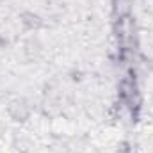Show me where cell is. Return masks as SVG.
Returning <instances> with one entry per match:
<instances>
[{
  "label": "cell",
  "mask_w": 153,
  "mask_h": 153,
  "mask_svg": "<svg viewBox=\"0 0 153 153\" xmlns=\"http://www.w3.org/2000/svg\"><path fill=\"white\" fill-rule=\"evenodd\" d=\"M130 5H132V0H114V13L116 16H126L130 14Z\"/></svg>",
  "instance_id": "obj_4"
},
{
  "label": "cell",
  "mask_w": 153,
  "mask_h": 153,
  "mask_svg": "<svg viewBox=\"0 0 153 153\" xmlns=\"http://www.w3.org/2000/svg\"><path fill=\"white\" fill-rule=\"evenodd\" d=\"M114 32H116L117 41H119V46L130 50V45H132L134 36H135V23H134V18H132L130 14L116 18Z\"/></svg>",
  "instance_id": "obj_1"
},
{
  "label": "cell",
  "mask_w": 153,
  "mask_h": 153,
  "mask_svg": "<svg viewBox=\"0 0 153 153\" xmlns=\"http://www.w3.org/2000/svg\"><path fill=\"white\" fill-rule=\"evenodd\" d=\"M7 114H9L11 119H14V121H25L30 116V109H29V105H27L25 100H14V102L9 103Z\"/></svg>",
  "instance_id": "obj_2"
},
{
  "label": "cell",
  "mask_w": 153,
  "mask_h": 153,
  "mask_svg": "<svg viewBox=\"0 0 153 153\" xmlns=\"http://www.w3.org/2000/svg\"><path fill=\"white\" fill-rule=\"evenodd\" d=\"M20 22H22V25H23L27 30H39V29L45 25L43 18H41L39 14H36V13H32V11L22 13V14H20Z\"/></svg>",
  "instance_id": "obj_3"
},
{
  "label": "cell",
  "mask_w": 153,
  "mask_h": 153,
  "mask_svg": "<svg viewBox=\"0 0 153 153\" xmlns=\"http://www.w3.org/2000/svg\"><path fill=\"white\" fill-rule=\"evenodd\" d=\"M5 45H7V41L0 36V50H4V48H5Z\"/></svg>",
  "instance_id": "obj_5"
}]
</instances>
